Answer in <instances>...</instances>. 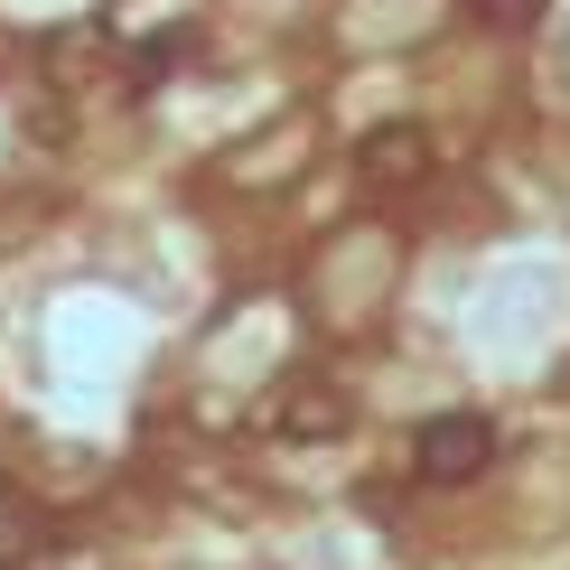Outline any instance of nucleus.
Masks as SVG:
<instances>
[{
  "label": "nucleus",
  "mask_w": 570,
  "mask_h": 570,
  "mask_svg": "<svg viewBox=\"0 0 570 570\" xmlns=\"http://www.w3.org/2000/svg\"><path fill=\"white\" fill-rule=\"evenodd\" d=\"M459 10H468V19H478V29H487V38H524V29H533V19H542V0H459Z\"/></svg>",
  "instance_id": "obj_4"
},
{
  "label": "nucleus",
  "mask_w": 570,
  "mask_h": 570,
  "mask_svg": "<svg viewBox=\"0 0 570 570\" xmlns=\"http://www.w3.org/2000/svg\"><path fill=\"white\" fill-rule=\"evenodd\" d=\"M346 393L327 384V374H291V384H281V402H272V431L281 440H299V449H318V440H337L346 431Z\"/></svg>",
  "instance_id": "obj_3"
},
{
  "label": "nucleus",
  "mask_w": 570,
  "mask_h": 570,
  "mask_svg": "<svg viewBox=\"0 0 570 570\" xmlns=\"http://www.w3.org/2000/svg\"><path fill=\"white\" fill-rule=\"evenodd\" d=\"M178 57H197V29H159L150 47H140V76H169Z\"/></svg>",
  "instance_id": "obj_6"
},
{
  "label": "nucleus",
  "mask_w": 570,
  "mask_h": 570,
  "mask_svg": "<svg viewBox=\"0 0 570 570\" xmlns=\"http://www.w3.org/2000/svg\"><path fill=\"white\" fill-rule=\"evenodd\" d=\"M29 542H38V514L19 505L10 487H0V570H19V561H29Z\"/></svg>",
  "instance_id": "obj_5"
},
{
  "label": "nucleus",
  "mask_w": 570,
  "mask_h": 570,
  "mask_svg": "<svg viewBox=\"0 0 570 570\" xmlns=\"http://www.w3.org/2000/svg\"><path fill=\"white\" fill-rule=\"evenodd\" d=\"M19 449H29V440H19V421H0V468H10Z\"/></svg>",
  "instance_id": "obj_7"
},
{
  "label": "nucleus",
  "mask_w": 570,
  "mask_h": 570,
  "mask_svg": "<svg viewBox=\"0 0 570 570\" xmlns=\"http://www.w3.org/2000/svg\"><path fill=\"white\" fill-rule=\"evenodd\" d=\"M487 459H495V421L487 412H431L421 440H412L421 487H468V478H487Z\"/></svg>",
  "instance_id": "obj_1"
},
{
  "label": "nucleus",
  "mask_w": 570,
  "mask_h": 570,
  "mask_svg": "<svg viewBox=\"0 0 570 570\" xmlns=\"http://www.w3.org/2000/svg\"><path fill=\"white\" fill-rule=\"evenodd\" d=\"M355 178H365L374 197H402V187H421V178H431V131H421V122H384V131H365V150H355Z\"/></svg>",
  "instance_id": "obj_2"
}]
</instances>
